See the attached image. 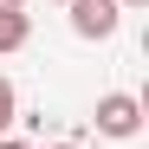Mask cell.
<instances>
[{
  "instance_id": "cell-2",
  "label": "cell",
  "mask_w": 149,
  "mask_h": 149,
  "mask_svg": "<svg viewBox=\"0 0 149 149\" xmlns=\"http://www.w3.org/2000/svg\"><path fill=\"white\" fill-rule=\"evenodd\" d=\"M65 13H71V33H78V39H110L117 19H123L117 0H71Z\"/></svg>"
},
{
  "instance_id": "cell-3",
  "label": "cell",
  "mask_w": 149,
  "mask_h": 149,
  "mask_svg": "<svg viewBox=\"0 0 149 149\" xmlns=\"http://www.w3.org/2000/svg\"><path fill=\"white\" fill-rule=\"evenodd\" d=\"M26 39H33V19H26V7H0V52H19Z\"/></svg>"
},
{
  "instance_id": "cell-9",
  "label": "cell",
  "mask_w": 149,
  "mask_h": 149,
  "mask_svg": "<svg viewBox=\"0 0 149 149\" xmlns=\"http://www.w3.org/2000/svg\"><path fill=\"white\" fill-rule=\"evenodd\" d=\"M58 7H71V0H58Z\"/></svg>"
},
{
  "instance_id": "cell-1",
  "label": "cell",
  "mask_w": 149,
  "mask_h": 149,
  "mask_svg": "<svg viewBox=\"0 0 149 149\" xmlns=\"http://www.w3.org/2000/svg\"><path fill=\"white\" fill-rule=\"evenodd\" d=\"M143 130V97H130V91H104L97 97V136H136Z\"/></svg>"
},
{
  "instance_id": "cell-6",
  "label": "cell",
  "mask_w": 149,
  "mask_h": 149,
  "mask_svg": "<svg viewBox=\"0 0 149 149\" xmlns=\"http://www.w3.org/2000/svg\"><path fill=\"white\" fill-rule=\"evenodd\" d=\"M117 7H149V0H117Z\"/></svg>"
},
{
  "instance_id": "cell-8",
  "label": "cell",
  "mask_w": 149,
  "mask_h": 149,
  "mask_svg": "<svg viewBox=\"0 0 149 149\" xmlns=\"http://www.w3.org/2000/svg\"><path fill=\"white\" fill-rule=\"evenodd\" d=\"M58 149H78V143H58Z\"/></svg>"
},
{
  "instance_id": "cell-7",
  "label": "cell",
  "mask_w": 149,
  "mask_h": 149,
  "mask_svg": "<svg viewBox=\"0 0 149 149\" xmlns=\"http://www.w3.org/2000/svg\"><path fill=\"white\" fill-rule=\"evenodd\" d=\"M0 7H26V0H0Z\"/></svg>"
},
{
  "instance_id": "cell-5",
  "label": "cell",
  "mask_w": 149,
  "mask_h": 149,
  "mask_svg": "<svg viewBox=\"0 0 149 149\" xmlns=\"http://www.w3.org/2000/svg\"><path fill=\"white\" fill-rule=\"evenodd\" d=\"M0 149H33V143H19V136H0Z\"/></svg>"
},
{
  "instance_id": "cell-4",
  "label": "cell",
  "mask_w": 149,
  "mask_h": 149,
  "mask_svg": "<svg viewBox=\"0 0 149 149\" xmlns=\"http://www.w3.org/2000/svg\"><path fill=\"white\" fill-rule=\"evenodd\" d=\"M13 117H19V97H13V84H7V78H0V130H7Z\"/></svg>"
}]
</instances>
